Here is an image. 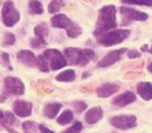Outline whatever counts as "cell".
<instances>
[{
    "label": "cell",
    "instance_id": "8d00e7d4",
    "mask_svg": "<svg viewBox=\"0 0 152 133\" xmlns=\"http://www.w3.org/2000/svg\"><path fill=\"white\" fill-rule=\"evenodd\" d=\"M148 70L150 71V72H151L152 73V61L150 63H149V66H148Z\"/></svg>",
    "mask_w": 152,
    "mask_h": 133
},
{
    "label": "cell",
    "instance_id": "836d02e7",
    "mask_svg": "<svg viewBox=\"0 0 152 133\" xmlns=\"http://www.w3.org/2000/svg\"><path fill=\"white\" fill-rule=\"evenodd\" d=\"M141 57V52H139L138 50H130L128 51V58L129 59H135V58H140Z\"/></svg>",
    "mask_w": 152,
    "mask_h": 133
},
{
    "label": "cell",
    "instance_id": "5b68a950",
    "mask_svg": "<svg viewBox=\"0 0 152 133\" xmlns=\"http://www.w3.org/2000/svg\"><path fill=\"white\" fill-rule=\"evenodd\" d=\"M110 123L114 128H118L121 130H127L134 128L137 125V118L133 114H122L117 115L110 119Z\"/></svg>",
    "mask_w": 152,
    "mask_h": 133
},
{
    "label": "cell",
    "instance_id": "44dd1931",
    "mask_svg": "<svg viewBox=\"0 0 152 133\" xmlns=\"http://www.w3.org/2000/svg\"><path fill=\"white\" fill-rule=\"evenodd\" d=\"M72 120H73V113L70 110H64V112L57 118V122L62 125L70 123Z\"/></svg>",
    "mask_w": 152,
    "mask_h": 133
},
{
    "label": "cell",
    "instance_id": "cb8c5ba5",
    "mask_svg": "<svg viewBox=\"0 0 152 133\" xmlns=\"http://www.w3.org/2000/svg\"><path fill=\"white\" fill-rule=\"evenodd\" d=\"M64 6V0H52L49 6H48V11L50 13H56L58 12L60 9Z\"/></svg>",
    "mask_w": 152,
    "mask_h": 133
},
{
    "label": "cell",
    "instance_id": "603a6c76",
    "mask_svg": "<svg viewBox=\"0 0 152 133\" xmlns=\"http://www.w3.org/2000/svg\"><path fill=\"white\" fill-rule=\"evenodd\" d=\"M49 33V28H48V25L46 22H41L39 23L38 26H36L34 28V34L37 37H41V38H46Z\"/></svg>",
    "mask_w": 152,
    "mask_h": 133
},
{
    "label": "cell",
    "instance_id": "52a82bcc",
    "mask_svg": "<svg viewBox=\"0 0 152 133\" xmlns=\"http://www.w3.org/2000/svg\"><path fill=\"white\" fill-rule=\"evenodd\" d=\"M120 13L126 21H145L148 19V15L142 11H138L133 8L121 7Z\"/></svg>",
    "mask_w": 152,
    "mask_h": 133
},
{
    "label": "cell",
    "instance_id": "2e32d148",
    "mask_svg": "<svg viewBox=\"0 0 152 133\" xmlns=\"http://www.w3.org/2000/svg\"><path fill=\"white\" fill-rule=\"evenodd\" d=\"M71 20L66 15H56L51 18V25L55 28H64L66 29L70 25Z\"/></svg>",
    "mask_w": 152,
    "mask_h": 133
},
{
    "label": "cell",
    "instance_id": "277c9868",
    "mask_svg": "<svg viewBox=\"0 0 152 133\" xmlns=\"http://www.w3.org/2000/svg\"><path fill=\"white\" fill-rule=\"evenodd\" d=\"M1 16H2L4 23L7 27L15 26L20 19V12L15 8V4L10 0L4 2V7H2V11H1Z\"/></svg>",
    "mask_w": 152,
    "mask_h": 133
},
{
    "label": "cell",
    "instance_id": "d6986e66",
    "mask_svg": "<svg viewBox=\"0 0 152 133\" xmlns=\"http://www.w3.org/2000/svg\"><path fill=\"white\" fill-rule=\"evenodd\" d=\"M57 81H60V82H71L76 79V72L73 70H66L64 72H60L59 75L56 77Z\"/></svg>",
    "mask_w": 152,
    "mask_h": 133
},
{
    "label": "cell",
    "instance_id": "f546056e",
    "mask_svg": "<svg viewBox=\"0 0 152 133\" xmlns=\"http://www.w3.org/2000/svg\"><path fill=\"white\" fill-rule=\"evenodd\" d=\"M72 105H73V108H75V110H76L77 112H82V111H85L86 109L88 108L87 107V104L85 103V102H82V101H76V102H73L72 103Z\"/></svg>",
    "mask_w": 152,
    "mask_h": 133
},
{
    "label": "cell",
    "instance_id": "e0dca14e",
    "mask_svg": "<svg viewBox=\"0 0 152 133\" xmlns=\"http://www.w3.org/2000/svg\"><path fill=\"white\" fill-rule=\"evenodd\" d=\"M62 108V105L58 102H52V103H48L46 104V107H45V110H43V112H45V115L47 118H49V119H53L57 116V114L59 113L60 109Z\"/></svg>",
    "mask_w": 152,
    "mask_h": 133
},
{
    "label": "cell",
    "instance_id": "ba28073f",
    "mask_svg": "<svg viewBox=\"0 0 152 133\" xmlns=\"http://www.w3.org/2000/svg\"><path fill=\"white\" fill-rule=\"evenodd\" d=\"M124 52H127V49H126V48L110 51L106 57H103V58L98 62V66H100V68H106V66H112L113 63L118 62L119 60L121 59V57H122V54L124 53Z\"/></svg>",
    "mask_w": 152,
    "mask_h": 133
},
{
    "label": "cell",
    "instance_id": "d590c367",
    "mask_svg": "<svg viewBox=\"0 0 152 133\" xmlns=\"http://www.w3.org/2000/svg\"><path fill=\"white\" fill-rule=\"evenodd\" d=\"M141 51H149V48H148V46L147 45H144L142 48H141Z\"/></svg>",
    "mask_w": 152,
    "mask_h": 133
},
{
    "label": "cell",
    "instance_id": "ffe728a7",
    "mask_svg": "<svg viewBox=\"0 0 152 133\" xmlns=\"http://www.w3.org/2000/svg\"><path fill=\"white\" fill-rule=\"evenodd\" d=\"M66 31H67V34L70 38H77L82 33V29L77 23L72 22V21L70 22V25L66 28Z\"/></svg>",
    "mask_w": 152,
    "mask_h": 133
},
{
    "label": "cell",
    "instance_id": "9c48e42d",
    "mask_svg": "<svg viewBox=\"0 0 152 133\" xmlns=\"http://www.w3.org/2000/svg\"><path fill=\"white\" fill-rule=\"evenodd\" d=\"M13 111L20 118L29 116L32 111V104L30 102H26L22 100H18L13 103Z\"/></svg>",
    "mask_w": 152,
    "mask_h": 133
},
{
    "label": "cell",
    "instance_id": "4dcf8cb0",
    "mask_svg": "<svg viewBox=\"0 0 152 133\" xmlns=\"http://www.w3.org/2000/svg\"><path fill=\"white\" fill-rule=\"evenodd\" d=\"M13 43H15V36L10 32L6 33V37H4V47H9Z\"/></svg>",
    "mask_w": 152,
    "mask_h": 133
},
{
    "label": "cell",
    "instance_id": "f35d334b",
    "mask_svg": "<svg viewBox=\"0 0 152 133\" xmlns=\"http://www.w3.org/2000/svg\"><path fill=\"white\" fill-rule=\"evenodd\" d=\"M149 52H150V53L152 54V47H151V48H150V49H149Z\"/></svg>",
    "mask_w": 152,
    "mask_h": 133
},
{
    "label": "cell",
    "instance_id": "484cf974",
    "mask_svg": "<svg viewBox=\"0 0 152 133\" xmlns=\"http://www.w3.org/2000/svg\"><path fill=\"white\" fill-rule=\"evenodd\" d=\"M123 4H138V6H147L152 7V0H121Z\"/></svg>",
    "mask_w": 152,
    "mask_h": 133
},
{
    "label": "cell",
    "instance_id": "83f0119b",
    "mask_svg": "<svg viewBox=\"0 0 152 133\" xmlns=\"http://www.w3.org/2000/svg\"><path fill=\"white\" fill-rule=\"evenodd\" d=\"M15 121H16V119H15V115H13L12 113L7 112L4 114L2 123H4V125L6 126V128H7V126H10V125H12L13 123H15Z\"/></svg>",
    "mask_w": 152,
    "mask_h": 133
},
{
    "label": "cell",
    "instance_id": "d6a6232c",
    "mask_svg": "<svg viewBox=\"0 0 152 133\" xmlns=\"http://www.w3.org/2000/svg\"><path fill=\"white\" fill-rule=\"evenodd\" d=\"M1 61H2V63H4V66H6L8 69H12V66L9 64V54L6 53V52H4V53H1Z\"/></svg>",
    "mask_w": 152,
    "mask_h": 133
},
{
    "label": "cell",
    "instance_id": "6da1fadb",
    "mask_svg": "<svg viewBox=\"0 0 152 133\" xmlns=\"http://www.w3.org/2000/svg\"><path fill=\"white\" fill-rule=\"evenodd\" d=\"M115 13H117L115 7L112 4L106 6V7L100 9L97 23H96V30L93 32L96 37H99L107 31H110L113 28H117Z\"/></svg>",
    "mask_w": 152,
    "mask_h": 133
},
{
    "label": "cell",
    "instance_id": "e575fe53",
    "mask_svg": "<svg viewBox=\"0 0 152 133\" xmlns=\"http://www.w3.org/2000/svg\"><path fill=\"white\" fill-rule=\"evenodd\" d=\"M38 129L39 131H41V132H52L50 129H48V128H46L43 124H39L38 125Z\"/></svg>",
    "mask_w": 152,
    "mask_h": 133
},
{
    "label": "cell",
    "instance_id": "7a4b0ae2",
    "mask_svg": "<svg viewBox=\"0 0 152 133\" xmlns=\"http://www.w3.org/2000/svg\"><path fill=\"white\" fill-rule=\"evenodd\" d=\"M130 36V30L128 29H118L112 31H107L103 34L98 37V42L104 47L114 46L121 43Z\"/></svg>",
    "mask_w": 152,
    "mask_h": 133
},
{
    "label": "cell",
    "instance_id": "8992f818",
    "mask_svg": "<svg viewBox=\"0 0 152 133\" xmlns=\"http://www.w3.org/2000/svg\"><path fill=\"white\" fill-rule=\"evenodd\" d=\"M4 89L6 96H21L25 93V84L22 83L21 80L15 77H7L4 79Z\"/></svg>",
    "mask_w": 152,
    "mask_h": 133
},
{
    "label": "cell",
    "instance_id": "9a60e30c",
    "mask_svg": "<svg viewBox=\"0 0 152 133\" xmlns=\"http://www.w3.org/2000/svg\"><path fill=\"white\" fill-rule=\"evenodd\" d=\"M81 49L78 48H67L64 49V57L67 59L68 63L70 64H78V60L80 57Z\"/></svg>",
    "mask_w": 152,
    "mask_h": 133
},
{
    "label": "cell",
    "instance_id": "4fadbf2b",
    "mask_svg": "<svg viewBox=\"0 0 152 133\" xmlns=\"http://www.w3.org/2000/svg\"><path fill=\"white\" fill-rule=\"evenodd\" d=\"M17 58L20 62H22L26 66H36L37 57L31 51H29V50H21V51H19L17 54Z\"/></svg>",
    "mask_w": 152,
    "mask_h": 133
},
{
    "label": "cell",
    "instance_id": "7402d4cb",
    "mask_svg": "<svg viewBox=\"0 0 152 133\" xmlns=\"http://www.w3.org/2000/svg\"><path fill=\"white\" fill-rule=\"evenodd\" d=\"M28 8H29V11L32 15H41L43 12V7L40 1H37V0H31L28 4Z\"/></svg>",
    "mask_w": 152,
    "mask_h": 133
},
{
    "label": "cell",
    "instance_id": "3957f363",
    "mask_svg": "<svg viewBox=\"0 0 152 133\" xmlns=\"http://www.w3.org/2000/svg\"><path fill=\"white\" fill-rule=\"evenodd\" d=\"M43 56L46 57L48 63L50 64L51 70H59L68 64V61L64 54H62L60 51L56 49H47L43 52Z\"/></svg>",
    "mask_w": 152,
    "mask_h": 133
},
{
    "label": "cell",
    "instance_id": "ac0fdd59",
    "mask_svg": "<svg viewBox=\"0 0 152 133\" xmlns=\"http://www.w3.org/2000/svg\"><path fill=\"white\" fill-rule=\"evenodd\" d=\"M94 58V51L91 49H81L80 57L78 60V66H83L86 64H88V62H90L91 60H93Z\"/></svg>",
    "mask_w": 152,
    "mask_h": 133
},
{
    "label": "cell",
    "instance_id": "d4e9b609",
    "mask_svg": "<svg viewBox=\"0 0 152 133\" xmlns=\"http://www.w3.org/2000/svg\"><path fill=\"white\" fill-rule=\"evenodd\" d=\"M36 66L39 68V70H41L42 72H48L49 71V66H48V61L45 56H38L37 60H36Z\"/></svg>",
    "mask_w": 152,
    "mask_h": 133
},
{
    "label": "cell",
    "instance_id": "1f68e13d",
    "mask_svg": "<svg viewBox=\"0 0 152 133\" xmlns=\"http://www.w3.org/2000/svg\"><path fill=\"white\" fill-rule=\"evenodd\" d=\"M81 130H82V123L81 122H76L72 126H70L69 129L66 130V132H80Z\"/></svg>",
    "mask_w": 152,
    "mask_h": 133
},
{
    "label": "cell",
    "instance_id": "4316f807",
    "mask_svg": "<svg viewBox=\"0 0 152 133\" xmlns=\"http://www.w3.org/2000/svg\"><path fill=\"white\" fill-rule=\"evenodd\" d=\"M30 43H31V47H34L36 49H40L47 45V42L45 41V38L41 37H34L30 40Z\"/></svg>",
    "mask_w": 152,
    "mask_h": 133
},
{
    "label": "cell",
    "instance_id": "5bb4252c",
    "mask_svg": "<svg viewBox=\"0 0 152 133\" xmlns=\"http://www.w3.org/2000/svg\"><path fill=\"white\" fill-rule=\"evenodd\" d=\"M137 92L145 101L152 99V84L150 82H140L137 86Z\"/></svg>",
    "mask_w": 152,
    "mask_h": 133
},
{
    "label": "cell",
    "instance_id": "8fae6325",
    "mask_svg": "<svg viewBox=\"0 0 152 133\" xmlns=\"http://www.w3.org/2000/svg\"><path fill=\"white\" fill-rule=\"evenodd\" d=\"M119 90L118 84L114 83H104L101 87H99L97 89V94L99 98H108V96H112L113 93Z\"/></svg>",
    "mask_w": 152,
    "mask_h": 133
},
{
    "label": "cell",
    "instance_id": "74e56055",
    "mask_svg": "<svg viewBox=\"0 0 152 133\" xmlns=\"http://www.w3.org/2000/svg\"><path fill=\"white\" fill-rule=\"evenodd\" d=\"M4 113L2 112L1 110H0V121H2V118H4Z\"/></svg>",
    "mask_w": 152,
    "mask_h": 133
},
{
    "label": "cell",
    "instance_id": "f1b7e54d",
    "mask_svg": "<svg viewBox=\"0 0 152 133\" xmlns=\"http://www.w3.org/2000/svg\"><path fill=\"white\" fill-rule=\"evenodd\" d=\"M37 126L38 125L32 121H27L22 124V129L25 132H34V131H37Z\"/></svg>",
    "mask_w": 152,
    "mask_h": 133
},
{
    "label": "cell",
    "instance_id": "7c38bea8",
    "mask_svg": "<svg viewBox=\"0 0 152 133\" xmlns=\"http://www.w3.org/2000/svg\"><path fill=\"white\" fill-rule=\"evenodd\" d=\"M103 116V111L100 107H94L91 108L90 110H88V112L86 113L85 119L87 121V123L89 124H94L97 123L99 120H101Z\"/></svg>",
    "mask_w": 152,
    "mask_h": 133
},
{
    "label": "cell",
    "instance_id": "30bf717a",
    "mask_svg": "<svg viewBox=\"0 0 152 133\" xmlns=\"http://www.w3.org/2000/svg\"><path fill=\"white\" fill-rule=\"evenodd\" d=\"M135 94L133 92L127 91L123 92L121 94H119L118 96H115L113 100H112V104L117 105V107H126L128 104L133 103L135 101Z\"/></svg>",
    "mask_w": 152,
    "mask_h": 133
}]
</instances>
